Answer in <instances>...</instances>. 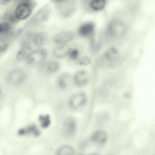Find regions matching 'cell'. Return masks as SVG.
<instances>
[{"label":"cell","instance_id":"5bb4252c","mask_svg":"<svg viewBox=\"0 0 155 155\" xmlns=\"http://www.w3.org/2000/svg\"><path fill=\"white\" fill-rule=\"evenodd\" d=\"M71 48L66 44H60L54 48L53 53L56 57L61 58L68 54Z\"/></svg>","mask_w":155,"mask_h":155},{"label":"cell","instance_id":"277c9868","mask_svg":"<svg viewBox=\"0 0 155 155\" xmlns=\"http://www.w3.org/2000/svg\"><path fill=\"white\" fill-rule=\"evenodd\" d=\"M47 56V52L45 49L38 48L32 51L26 60L30 64L37 65L42 63Z\"/></svg>","mask_w":155,"mask_h":155},{"label":"cell","instance_id":"44dd1931","mask_svg":"<svg viewBox=\"0 0 155 155\" xmlns=\"http://www.w3.org/2000/svg\"><path fill=\"white\" fill-rule=\"evenodd\" d=\"M74 151L73 148L69 145L61 146L57 150L56 153L58 155H71L74 154Z\"/></svg>","mask_w":155,"mask_h":155},{"label":"cell","instance_id":"6da1fadb","mask_svg":"<svg viewBox=\"0 0 155 155\" xmlns=\"http://www.w3.org/2000/svg\"><path fill=\"white\" fill-rule=\"evenodd\" d=\"M58 16L66 19L75 14L79 6V0H49Z\"/></svg>","mask_w":155,"mask_h":155},{"label":"cell","instance_id":"e0dca14e","mask_svg":"<svg viewBox=\"0 0 155 155\" xmlns=\"http://www.w3.org/2000/svg\"><path fill=\"white\" fill-rule=\"evenodd\" d=\"M43 67L46 71L48 73H52L58 71L59 69L60 64L58 61L51 60L46 63Z\"/></svg>","mask_w":155,"mask_h":155},{"label":"cell","instance_id":"4316f807","mask_svg":"<svg viewBox=\"0 0 155 155\" xmlns=\"http://www.w3.org/2000/svg\"><path fill=\"white\" fill-rule=\"evenodd\" d=\"M1 89H0V96L1 95Z\"/></svg>","mask_w":155,"mask_h":155},{"label":"cell","instance_id":"7c38bea8","mask_svg":"<svg viewBox=\"0 0 155 155\" xmlns=\"http://www.w3.org/2000/svg\"><path fill=\"white\" fill-rule=\"evenodd\" d=\"M119 54L117 50L112 47L108 50L104 54V59L110 66L113 65L118 61Z\"/></svg>","mask_w":155,"mask_h":155},{"label":"cell","instance_id":"cb8c5ba5","mask_svg":"<svg viewBox=\"0 0 155 155\" xmlns=\"http://www.w3.org/2000/svg\"><path fill=\"white\" fill-rule=\"evenodd\" d=\"M67 55L71 59L76 60L78 58L79 51L77 49L71 48Z\"/></svg>","mask_w":155,"mask_h":155},{"label":"cell","instance_id":"2e32d148","mask_svg":"<svg viewBox=\"0 0 155 155\" xmlns=\"http://www.w3.org/2000/svg\"><path fill=\"white\" fill-rule=\"evenodd\" d=\"M105 5V0H90L88 5L81 6V7L88 5L89 8L94 11H99L102 9Z\"/></svg>","mask_w":155,"mask_h":155},{"label":"cell","instance_id":"3957f363","mask_svg":"<svg viewBox=\"0 0 155 155\" xmlns=\"http://www.w3.org/2000/svg\"><path fill=\"white\" fill-rule=\"evenodd\" d=\"M37 5V2L23 3L18 4L15 12L18 20H24L29 18Z\"/></svg>","mask_w":155,"mask_h":155},{"label":"cell","instance_id":"4fadbf2b","mask_svg":"<svg viewBox=\"0 0 155 155\" xmlns=\"http://www.w3.org/2000/svg\"><path fill=\"white\" fill-rule=\"evenodd\" d=\"M107 139L108 135L107 132L101 130L94 132L91 137V140L93 142L100 144L105 143Z\"/></svg>","mask_w":155,"mask_h":155},{"label":"cell","instance_id":"9c48e42d","mask_svg":"<svg viewBox=\"0 0 155 155\" xmlns=\"http://www.w3.org/2000/svg\"><path fill=\"white\" fill-rule=\"evenodd\" d=\"M75 84L78 87H81L86 85L89 82V77L87 72L85 70L78 71L74 76Z\"/></svg>","mask_w":155,"mask_h":155},{"label":"cell","instance_id":"ffe728a7","mask_svg":"<svg viewBox=\"0 0 155 155\" xmlns=\"http://www.w3.org/2000/svg\"><path fill=\"white\" fill-rule=\"evenodd\" d=\"M19 135L21 136L26 134H31L35 136L39 135L40 132L37 128L33 125L28 126L25 129H20L18 132Z\"/></svg>","mask_w":155,"mask_h":155},{"label":"cell","instance_id":"7a4b0ae2","mask_svg":"<svg viewBox=\"0 0 155 155\" xmlns=\"http://www.w3.org/2000/svg\"><path fill=\"white\" fill-rule=\"evenodd\" d=\"M51 12L49 4L41 7L29 20V23L32 26L39 27L46 22L50 18Z\"/></svg>","mask_w":155,"mask_h":155},{"label":"cell","instance_id":"7402d4cb","mask_svg":"<svg viewBox=\"0 0 155 155\" xmlns=\"http://www.w3.org/2000/svg\"><path fill=\"white\" fill-rule=\"evenodd\" d=\"M38 119L41 126L43 128L47 127L51 123L50 117L48 114L40 115Z\"/></svg>","mask_w":155,"mask_h":155},{"label":"cell","instance_id":"30bf717a","mask_svg":"<svg viewBox=\"0 0 155 155\" xmlns=\"http://www.w3.org/2000/svg\"><path fill=\"white\" fill-rule=\"evenodd\" d=\"M94 29V24L91 21H86L81 24L78 29V34L82 37L91 35Z\"/></svg>","mask_w":155,"mask_h":155},{"label":"cell","instance_id":"603a6c76","mask_svg":"<svg viewBox=\"0 0 155 155\" xmlns=\"http://www.w3.org/2000/svg\"><path fill=\"white\" fill-rule=\"evenodd\" d=\"M91 62V59L89 57L84 56L78 58L75 60V63L79 65L86 66L90 64Z\"/></svg>","mask_w":155,"mask_h":155},{"label":"cell","instance_id":"d6986e66","mask_svg":"<svg viewBox=\"0 0 155 155\" xmlns=\"http://www.w3.org/2000/svg\"><path fill=\"white\" fill-rule=\"evenodd\" d=\"M70 76L69 74L64 73L58 77L57 80V83L60 88L64 89L66 87L67 81L70 78Z\"/></svg>","mask_w":155,"mask_h":155},{"label":"cell","instance_id":"d4e9b609","mask_svg":"<svg viewBox=\"0 0 155 155\" xmlns=\"http://www.w3.org/2000/svg\"><path fill=\"white\" fill-rule=\"evenodd\" d=\"M8 46V45L7 43H4L0 45V54L6 50Z\"/></svg>","mask_w":155,"mask_h":155},{"label":"cell","instance_id":"8992f818","mask_svg":"<svg viewBox=\"0 0 155 155\" xmlns=\"http://www.w3.org/2000/svg\"><path fill=\"white\" fill-rule=\"evenodd\" d=\"M75 37V34L71 30H66L61 31L53 38L54 41L58 44H65L73 40Z\"/></svg>","mask_w":155,"mask_h":155},{"label":"cell","instance_id":"484cf974","mask_svg":"<svg viewBox=\"0 0 155 155\" xmlns=\"http://www.w3.org/2000/svg\"><path fill=\"white\" fill-rule=\"evenodd\" d=\"M5 1H6V2H8V1H9L11 0H4Z\"/></svg>","mask_w":155,"mask_h":155},{"label":"cell","instance_id":"52a82bcc","mask_svg":"<svg viewBox=\"0 0 155 155\" xmlns=\"http://www.w3.org/2000/svg\"><path fill=\"white\" fill-rule=\"evenodd\" d=\"M87 97L85 94L82 92L76 93L70 97L69 104L73 108L77 109L82 106L86 103Z\"/></svg>","mask_w":155,"mask_h":155},{"label":"cell","instance_id":"8fae6325","mask_svg":"<svg viewBox=\"0 0 155 155\" xmlns=\"http://www.w3.org/2000/svg\"><path fill=\"white\" fill-rule=\"evenodd\" d=\"M76 128V123L74 119L68 117L64 121L63 124V131L65 134L71 136L75 134Z\"/></svg>","mask_w":155,"mask_h":155},{"label":"cell","instance_id":"ac0fdd59","mask_svg":"<svg viewBox=\"0 0 155 155\" xmlns=\"http://www.w3.org/2000/svg\"><path fill=\"white\" fill-rule=\"evenodd\" d=\"M32 51L30 45L22 46L21 48L17 53V59L19 60H26Z\"/></svg>","mask_w":155,"mask_h":155},{"label":"cell","instance_id":"9a60e30c","mask_svg":"<svg viewBox=\"0 0 155 155\" xmlns=\"http://www.w3.org/2000/svg\"><path fill=\"white\" fill-rule=\"evenodd\" d=\"M48 38V35L46 32L40 31L35 34L33 42L36 45L40 46L47 42Z\"/></svg>","mask_w":155,"mask_h":155},{"label":"cell","instance_id":"ba28073f","mask_svg":"<svg viewBox=\"0 0 155 155\" xmlns=\"http://www.w3.org/2000/svg\"><path fill=\"white\" fill-rule=\"evenodd\" d=\"M25 72L22 70L16 69L11 72L8 75V79L11 83L18 85L22 83L25 78Z\"/></svg>","mask_w":155,"mask_h":155},{"label":"cell","instance_id":"5b68a950","mask_svg":"<svg viewBox=\"0 0 155 155\" xmlns=\"http://www.w3.org/2000/svg\"><path fill=\"white\" fill-rule=\"evenodd\" d=\"M14 35L12 27L7 22L0 23V44H2L12 38Z\"/></svg>","mask_w":155,"mask_h":155}]
</instances>
